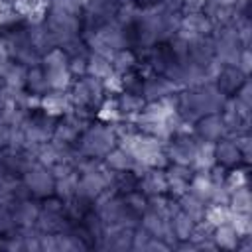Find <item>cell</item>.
Returning <instances> with one entry per match:
<instances>
[{
    "label": "cell",
    "mask_w": 252,
    "mask_h": 252,
    "mask_svg": "<svg viewBox=\"0 0 252 252\" xmlns=\"http://www.w3.org/2000/svg\"><path fill=\"white\" fill-rule=\"evenodd\" d=\"M230 215H232V209L228 205H217V203H209L207 209H205V217L203 220L215 228V226H220V224H226L230 220Z\"/></svg>",
    "instance_id": "32"
},
{
    "label": "cell",
    "mask_w": 252,
    "mask_h": 252,
    "mask_svg": "<svg viewBox=\"0 0 252 252\" xmlns=\"http://www.w3.org/2000/svg\"><path fill=\"white\" fill-rule=\"evenodd\" d=\"M211 238L215 242L217 248L220 250H236L240 246V236L236 234V230L226 222L220 226H215L211 232Z\"/></svg>",
    "instance_id": "26"
},
{
    "label": "cell",
    "mask_w": 252,
    "mask_h": 252,
    "mask_svg": "<svg viewBox=\"0 0 252 252\" xmlns=\"http://www.w3.org/2000/svg\"><path fill=\"white\" fill-rule=\"evenodd\" d=\"M22 183L26 185V189L30 191L32 197L37 199H47L53 195L55 189V177L51 173V169L39 161H30V165L22 171Z\"/></svg>",
    "instance_id": "6"
},
{
    "label": "cell",
    "mask_w": 252,
    "mask_h": 252,
    "mask_svg": "<svg viewBox=\"0 0 252 252\" xmlns=\"http://www.w3.org/2000/svg\"><path fill=\"white\" fill-rule=\"evenodd\" d=\"M26 33H28V41H30V45H32V47L35 49V53L41 55V57H43L49 49L57 47V43H55L51 32L47 30V26H45L43 22L32 24V26L26 30Z\"/></svg>",
    "instance_id": "19"
},
{
    "label": "cell",
    "mask_w": 252,
    "mask_h": 252,
    "mask_svg": "<svg viewBox=\"0 0 252 252\" xmlns=\"http://www.w3.org/2000/svg\"><path fill=\"white\" fill-rule=\"evenodd\" d=\"M246 79H248V77H246L236 65H220V71H219V75H217V79H215V85L219 87V91H220L222 94L232 96V94L240 89V85H242Z\"/></svg>",
    "instance_id": "16"
},
{
    "label": "cell",
    "mask_w": 252,
    "mask_h": 252,
    "mask_svg": "<svg viewBox=\"0 0 252 252\" xmlns=\"http://www.w3.org/2000/svg\"><path fill=\"white\" fill-rule=\"evenodd\" d=\"M102 87H104V93H108V94H120V93L124 91L122 75L112 71L106 79H102Z\"/></svg>",
    "instance_id": "41"
},
{
    "label": "cell",
    "mask_w": 252,
    "mask_h": 252,
    "mask_svg": "<svg viewBox=\"0 0 252 252\" xmlns=\"http://www.w3.org/2000/svg\"><path fill=\"white\" fill-rule=\"evenodd\" d=\"M14 8L20 18H26L32 24H37V22H43L49 4L47 0H14Z\"/></svg>",
    "instance_id": "22"
},
{
    "label": "cell",
    "mask_w": 252,
    "mask_h": 252,
    "mask_svg": "<svg viewBox=\"0 0 252 252\" xmlns=\"http://www.w3.org/2000/svg\"><path fill=\"white\" fill-rule=\"evenodd\" d=\"M12 217H14V224L18 228H30L35 226L37 217H39V205L35 201H32L30 197L14 201L12 205Z\"/></svg>",
    "instance_id": "17"
},
{
    "label": "cell",
    "mask_w": 252,
    "mask_h": 252,
    "mask_svg": "<svg viewBox=\"0 0 252 252\" xmlns=\"http://www.w3.org/2000/svg\"><path fill=\"white\" fill-rule=\"evenodd\" d=\"M122 201H124V205H126L132 213H136V215H140V217H142V213L148 209V197H146L142 191H130V193H126V195L122 197Z\"/></svg>",
    "instance_id": "39"
},
{
    "label": "cell",
    "mask_w": 252,
    "mask_h": 252,
    "mask_svg": "<svg viewBox=\"0 0 252 252\" xmlns=\"http://www.w3.org/2000/svg\"><path fill=\"white\" fill-rule=\"evenodd\" d=\"M138 2L144 4V8H146V6H154V4H158L159 0H138Z\"/></svg>",
    "instance_id": "47"
},
{
    "label": "cell",
    "mask_w": 252,
    "mask_h": 252,
    "mask_svg": "<svg viewBox=\"0 0 252 252\" xmlns=\"http://www.w3.org/2000/svg\"><path fill=\"white\" fill-rule=\"evenodd\" d=\"M140 224L154 236V238H159L163 240L165 244H169V248L175 246V236H173V230H171V219L167 215H161V213H156V211H150L146 209L140 217Z\"/></svg>",
    "instance_id": "9"
},
{
    "label": "cell",
    "mask_w": 252,
    "mask_h": 252,
    "mask_svg": "<svg viewBox=\"0 0 252 252\" xmlns=\"http://www.w3.org/2000/svg\"><path fill=\"white\" fill-rule=\"evenodd\" d=\"M8 104H10V91L4 85H0V110H4Z\"/></svg>",
    "instance_id": "46"
},
{
    "label": "cell",
    "mask_w": 252,
    "mask_h": 252,
    "mask_svg": "<svg viewBox=\"0 0 252 252\" xmlns=\"http://www.w3.org/2000/svg\"><path fill=\"white\" fill-rule=\"evenodd\" d=\"M140 191L146 197L152 195H165L167 193V181H165V171L158 169V167H150L140 175V183H138Z\"/></svg>",
    "instance_id": "20"
},
{
    "label": "cell",
    "mask_w": 252,
    "mask_h": 252,
    "mask_svg": "<svg viewBox=\"0 0 252 252\" xmlns=\"http://www.w3.org/2000/svg\"><path fill=\"white\" fill-rule=\"evenodd\" d=\"M8 140H10V126L0 116V150L2 148H8Z\"/></svg>",
    "instance_id": "45"
},
{
    "label": "cell",
    "mask_w": 252,
    "mask_h": 252,
    "mask_svg": "<svg viewBox=\"0 0 252 252\" xmlns=\"http://www.w3.org/2000/svg\"><path fill=\"white\" fill-rule=\"evenodd\" d=\"M138 35L140 43L154 45L163 39H171L179 28V14L169 12L159 4L146 6L144 10H138Z\"/></svg>",
    "instance_id": "2"
},
{
    "label": "cell",
    "mask_w": 252,
    "mask_h": 252,
    "mask_svg": "<svg viewBox=\"0 0 252 252\" xmlns=\"http://www.w3.org/2000/svg\"><path fill=\"white\" fill-rule=\"evenodd\" d=\"M177 203H179V211H183L189 219H193L195 222H201L203 217H205V209H207V203L197 199L195 195H191L189 191L183 193L181 197H177Z\"/></svg>",
    "instance_id": "28"
},
{
    "label": "cell",
    "mask_w": 252,
    "mask_h": 252,
    "mask_svg": "<svg viewBox=\"0 0 252 252\" xmlns=\"http://www.w3.org/2000/svg\"><path fill=\"white\" fill-rule=\"evenodd\" d=\"M195 220L189 219L183 211H177L173 217H171V230H173V236L175 240L183 242V240H189L191 234H193V228H195Z\"/></svg>",
    "instance_id": "31"
},
{
    "label": "cell",
    "mask_w": 252,
    "mask_h": 252,
    "mask_svg": "<svg viewBox=\"0 0 252 252\" xmlns=\"http://www.w3.org/2000/svg\"><path fill=\"white\" fill-rule=\"evenodd\" d=\"M228 207L232 211H238V213H250L252 211V197H250L248 185H242V187H236L230 191Z\"/></svg>",
    "instance_id": "35"
},
{
    "label": "cell",
    "mask_w": 252,
    "mask_h": 252,
    "mask_svg": "<svg viewBox=\"0 0 252 252\" xmlns=\"http://www.w3.org/2000/svg\"><path fill=\"white\" fill-rule=\"evenodd\" d=\"M152 234L142 226L138 224L134 230H132V250H138V252H146L148 248V242H150Z\"/></svg>",
    "instance_id": "40"
},
{
    "label": "cell",
    "mask_w": 252,
    "mask_h": 252,
    "mask_svg": "<svg viewBox=\"0 0 252 252\" xmlns=\"http://www.w3.org/2000/svg\"><path fill=\"white\" fill-rule=\"evenodd\" d=\"M71 102H73V110H85V108H96L102 98L106 96L102 81L94 79L91 75H83L79 77L73 85H71Z\"/></svg>",
    "instance_id": "5"
},
{
    "label": "cell",
    "mask_w": 252,
    "mask_h": 252,
    "mask_svg": "<svg viewBox=\"0 0 252 252\" xmlns=\"http://www.w3.org/2000/svg\"><path fill=\"white\" fill-rule=\"evenodd\" d=\"M228 224H230V226L236 230V234H238L240 238H244V236H248V234L252 232V220H250V213H238V211H232Z\"/></svg>",
    "instance_id": "37"
},
{
    "label": "cell",
    "mask_w": 252,
    "mask_h": 252,
    "mask_svg": "<svg viewBox=\"0 0 252 252\" xmlns=\"http://www.w3.org/2000/svg\"><path fill=\"white\" fill-rule=\"evenodd\" d=\"M116 102H118L122 120H134L146 106V100L142 98V94L134 93V91H122L116 96Z\"/></svg>",
    "instance_id": "21"
},
{
    "label": "cell",
    "mask_w": 252,
    "mask_h": 252,
    "mask_svg": "<svg viewBox=\"0 0 252 252\" xmlns=\"http://www.w3.org/2000/svg\"><path fill=\"white\" fill-rule=\"evenodd\" d=\"M0 2H14V0H0Z\"/></svg>",
    "instance_id": "48"
},
{
    "label": "cell",
    "mask_w": 252,
    "mask_h": 252,
    "mask_svg": "<svg viewBox=\"0 0 252 252\" xmlns=\"http://www.w3.org/2000/svg\"><path fill=\"white\" fill-rule=\"evenodd\" d=\"M96 118H98V122H104V124H118L122 120V114H120L116 98L104 96L102 102L96 106Z\"/></svg>",
    "instance_id": "34"
},
{
    "label": "cell",
    "mask_w": 252,
    "mask_h": 252,
    "mask_svg": "<svg viewBox=\"0 0 252 252\" xmlns=\"http://www.w3.org/2000/svg\"><path fill=\"white\" fill-rule=\"evenodd\" d=\"M67 67H69V71H71L73 77H83V75H87V55L69 57Z\"/></svg>",
    "instance_id": "43"
},
{
    "label": "cell",
    "mask_w": 252,
    "mask_h": 252,
    "mask_svg": "<svg viewBox=\"0 0 252 252\" xmlns=\"http://www.w3.org/2000/svg\"><path fill=\"white\" fill-rule=\"evenodd\" d=\"M165 181H167V193H171L175 199L187 193L189 181L193 175V169L189 165H179V163H167L165 165Z\"/></svg>",
    "instance_id": "13"
},
{
    "label": "cell",
    "mask_w": 252,
    "mask_h": 252,
    "mask_svg": "<svg viewBox=\"0 0 252 252\" xmlns=\"http://www.w3.org/2000/svg\"><path fill=\"white\" fill-rule=\"evenodd\" d=\"M39 110H43L45 114L55 116V118L73 112V102H71L69 93H63V91H49V93H45L41 96V100H39Z\"/></svg>",
    "instance_id": "14"
},
{
    "label": "cell",
    "mask_w": 252,
    "mask_h": 252,
    "mask_svg": "<svg viewBox=\"0 0 252 252\" xmlns=\"http://www.w3.org/2000/svg\"><path fill=\"white\" fill-rule=\"evenodd\" d=\"M224 100H226V94H222L215 83L187 87L177 93V112L185 120L193 122L205 114L220 112Z\"/></svg>",
    "instance_id": "1"
},
{
    "label": "cell",
    "mask_w": 252,
    "mask_h": 252,
    "mask_svg": "<svg viewBox=\"0 0 252 252\" xmlns=\"http://www.w3.org/2000/svg\"><path fill=\"white\" fill-rule=\"evenodd\" d=\"M215 159L222 167H236L242 161V152L234 136H224L215 142Z\"/></svg>",
    "instance_id": "15"
},
{
    "label": "cell",
    "mask_w": 252,
    "mask_h": 252,
    "mask_svg": "<svg viewBox=\"0 0 252 252\" xmlns=\"http://www.w3.org/2000/svg\"><path fill=\"white\" fill-rule=\"evenodd\" d=\"M213 28H215V26L209 22V18H207L201 10H197V12H187L185 16L179 18V28H177L175 35L187 39L189 43H195V41H199V39L211 35Z\"/></svg>",
    "instance_id": "8"
},
{
    "label": "cell",
    "mask_w": 252,
    "mask_h": 252,
    "mask_svg": "<svg viewBox=\"0 0 252 252\" xmlns=\"http://www.w3.org/2000/svg\"><path fill=\"white\" fill-rule=\"evenodd\" d=\"M181 89L171 81L167 79L165 75H154V77H148L146 81H142L140 85V94L146 102H156V100H161L165 96H171L175 93H179Z\"/></svg>",
    "instance_id": "10"
},
{
    "label": "cell",
    "mask_w": 252,
    "mask_h": 252,
    "mask_svg": "<svg viewBox=\"0 0 252 252\" xmlns=\"http://www.w3.org/2000/svg\"><path fill=\"white\" fill-rule=\"evenodd\" d=\"M102 161H104L106 167L112 169L114 173H130V171L134 169V159H132V156H130L124 148H120V146H114V148L102 158Z\"/></svg>",
    "instance_id": "24"
},
{
    "label": "cell",
    "mask_w": 252,
    "mask_h": 252,
    "mask_svg": "<svg viewBox=\"0 0 252 252\" xmlns=\"http://www.w3.org/2000/svg\"><path fill=\"white\" fill-rule=\"evenodd\" d=\"M114 146H118L116 124L96 122L87 126L79 136V154L85 158L102 159Z\"/></svg>",
    "instance_id": "3"
},
{
    "label": "cell",
    "mask_w": 252,
    "mask_h": 252,
    "mask_svg": "<svg viewBox=\"0 0 252 252\" xmlns=\"http://www.w3.org/2000/svg\"><path fill=\"white\" fill-rule=\"evenodd\" d=\"M236 67H238L246 77L250 75V69H252V55H250V47H242V49H240V55H238Z\"/></svg>",
    "instance_id": "44"
},
{
    "label": "cell",
    "mask_w": 252,
    "mask_h": 252,
    "mask_svg": "<svg viewBox=\"0 0 252 252\" xmlns=\"http://www.w3.org/2000/svg\"><path fill=\"white\" fill-rule=\"evenodd\" d=\"M45 77H47L49 91H63V93H67L71 89V85H73V75H71L69 67L45 69Z\"/></svg>",
    "instance_id": "29"
},
{
    "label": "cell",
    "mask_w": 252,
    "mask_h": 252,
    "mask_svg": "<svg viewBox=\"0 0 252 252\" xmlns=\"http://www.w3.org/2000/svg\"><path fill=\"white\" fill-rule=\"evenodd\" d=\"M213 165H217L215 159V144L213 142H197V150H195V158L191 163L193 171H209Z\"/></svg>",
    "instance_id": "25"
},
{
    "label": "cell",
    "mask_w": 252,
    "mask_h": 252,
    "mask_svg": "<svg viewBox=\"0 0 252 252\" xmlns=\"http://www.w3.org/2000/svg\"><path fill=\"white\" fill-rule=\"evenodd\" d=\"M87 43H89V47H91V53H98V55L108 57V59H110L116 51L128 47L124 28H122L116 20H110V22L102 24L100 28L93 30V33L89 35Z\"/></svg>",
    "instance_id": "4"
},
{
    "label": "cell",
    "mask_w": 252,
    "mask_h": 252,
    "mask_svg": "<svg viewBox=\"0 0 252 252\" xmlns=\"http://www.w3.org/2000/svg\"><path fill=\"white\" fill-rule=\"evenodd\" d=\"M193 134L203 142H213L215 144L217 140L224 138L228 132H226V124H224L220 112H213V114H205V116L195 120Z\"/></svg>",
    "instance_id": "11"
},
{
    "label": "cell",
    "mask_w": 252,
    "mask_h": 252,
    "mask_svg": "<svg viewBox=\"0 0 252 252\" xmlns=\"http://www.w3.org/2000/svg\"><path fill=\"white\" fill-rule=\"evenodd\" d=\"M85 128H87L85 126V120L79 118L77 114L69 112L61 120H57L51 140L53 142H59V144H65V146H73L75 142H79V136H81V132Z\"/></svg>",
    "instance_id": "12"
},
{
    "label": "cell",
    "mask_w": 252,
    "mask_h": 252,
    "mask_svg": "<svg viewBox=\"0 0 252 252\" xmlns=\"http://www.w3.org/2000/svg\"><path fill=\"white\" fill-rule=\"evenodd\" d=\"M49 10L55 12H63V14H71V16H79L83 14V0H47Z\"/></svg>",
    "instance_id": "38"
},
{
    "label": "cell",
    "mask_w": 252,
    "mask_h": 252,
    "mask_svg": "<svg viewBox=\"0 0 252 252\" xmlns=\"http://www.w3.org/2000/svg\"><path fill=\"white\" fill-rule=\"evenodd\" d=\"M110 65H112L114 73L126 75L136 67V57H134V53L130 49H120L110 57Z\"/></svg>",
    "instance_id": "36"
},
{
    "label": "cell",
    "mask_w": 252,
    "mask_h": 252,
    "mask_svg": "<svg viewBox=\"0 0 252 252\" xmlns=\"http://www.w3.org/2000/svg\"><path fill=\"white\" fill-rule=\"evenodd\" d=\"M0 79L8 91H24L26 83H28V67L16 63V61L2 63L0 65Z\"/></svg>",
    "instance_id": "18"
},
{
    "label": "cell",
    "mask_w": 252,
    "mask_h": 252,
    "mask_svg": "<svg viewBox=\"0 0 252 252\" xmlns=\"http://www.w3.org/2000/svg\"><path fill=\"white\" fill-rule=\"evenodd\" d=\"M26 89L30 91V94H37V96H43L45 93H49L45 69H43L41 65H35V67H30V69H28V83H26Z\"/></svg>",
    "instance_id": "30"
},
{
    "label": "cell",
    "mask_w": 252,
    "mask_h": 252,
    "mask_svg": "<svg viewBox=\"0 0 252 252\" xmlns=\"http://www.w3.org/2000/svg\"><path fill=\"white\" fill-rule=\"evenodd\" d=\"M112 73V65L108 57H102L98 53H91L87 57V75L94 77V79H106Z\"/></svg>",
    "instance_id": "33"
},
{
    "label": "cell",
    "mask_w": 252,
    "mask_h": 252,
    "mask_svg": "<svg viewBox=\"0 0 252 252\" xmlns=\"http://www.w3.org/2000/svg\"><path fill=\"white\" fill-rule=\"evenodd\" d=\"M43 24L51 32V35H53V39H55L57 45H61V43L77 37L79 32H81V18L79 16L55 12V10H49V8H47V14L43 18Z\"/></svg>",
    "instance_id": "7"
},
{
    "label": "cell",
    "mask_w": 252,
    "mask_h": 252,
    "mask_svg": "<svg viewBox=\"0 0 252 252\" xmlns=\"http://www.w3.org/2000/svg\"><path fill=\"white\" fill-rule=\"evenodd\" d=\"M77 185H79V173L77 169L65 173V175H59L55 177V189H53V195L65 203L69 201H75L77 199Z\"/></svg>",
    "instance_id": "23"
},
{
    "label": "cell",
    "mask_w": 252,
    "mask_h": 252,
    "mask_svg": "<svg viewBox=\"0 0 252 252\" xmlns=\"http://www.w3.org/2000/svg\"><path fill=\"white\" fill-rule=\"evenodd\" d=\"M187 191H189L191 195H195L197 199H201V201H205V203L209 205L211 191H213V179H211L209 171H193Z\"/></svg>",
    "instance_id": "27"
},
{
    "label": "cell",
    "mask_w": 252,
    "mask_h": 252,
    "mask_svg": "<svg viewBox=\"0 0 252 252\" xmlns=\"http://www.w3.org/2000/svg\"><path fill=\"white\" fill-rule=\"evenodd\" d=\"M224 183L228 185V189H236V187H242V185H248V175L244 169H232L230 173L224 175Z\"/></svg>",
    "instance_id": "42"
}]
</instances>
